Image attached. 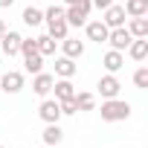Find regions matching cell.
Instances as JSON below:
<instances>
[{
    "label": "cell",
    "instance_id": "1",
    "mask_svg": "<svg viewBox=\"0 0 148 148\" xmlns=\"http://www.w3.org/2000/svg\"><path fill=\"white\" fill-rule=\"evenodd\" d=\"M99 113H102V122H125L131 116V102H125L119 96L116 99H105Z\"/></svg>",
    "mask_w": 148,
    "mask_h": 148
},
{
    "label": "cell",
    "instance_id": "2",
    "mask_svg": "<svg viewBox=\"0 0 148 148\" xmlns=\"http://www.w3.org/2000/svg\"><path fill=\"white\" fill-rule=\"evenodd\" d=\"M131 41H134V35L128 32V26H116V29L108 32V41L105 44H110V49H116V52H125Z\"/></svg>",
    "mask_w": 148,
    "mask_h": 148
},
{
    "label": "cell",
    "instance_id": "3",
    "mask_svg": "<svg viewBox=\"0 0 148 148\" xmlns=\"http://www.w3.org/2000/svg\"><path fill=\"white\" fill-rule=\"evenodd\" d=\"M21 41H23V35H21V32L6 29V32H3V38H0V49H3V55H6V58L18 55V52H21Z\"/></svg>",
    "mask_w": 148,
    "mask_h": 148
},
{
    "label": "cell",
    "instance_id": "4",
    "mask_svg": "<svg viewBox=\"0 0 148 148\" xmlns=\"http://www.w3.org/2000/svg\"><path fill=\"white\" fill-rule=\"evenodd\" d=\"M96 87H99V96H102V99H116V96H119V90H122V84H119V79L113 76V73L102 76Z\"/></svg>",
    "mask_w": 148,
    "mask_h": 148
},
{
    "label": "cell",
    "instance_id": "5",
    "mask_svg": "<svg viewBox=\"0 0 148 148\" xmlns=\"http://www.w3.org/2000/svg\"><path fill=\"white\" fill-rule=\"evenodd\" d=\"M125 9H122V3H110L108 9H105V18H102V23L108 26V29H116V26H125Z\"/></svg>",
    "mask_w": 148,
    "mask_h": 148
},
{
    "label": "cell",
    "instance_id": "6",
    "mask_svg": "<svg viewBox=\"0 0 148 148\" xmlns=\"http://www.w3.org/2000/svg\"><path fill=\"white\" fill-rule=\"evenodd\" d=\"M52 84H55V76L52 73H35V79H32V90L41 96V99H47L49 93H52Z\"/></svg>",
    "mask_w": 148,
    "mask_h": 148
},
{
    "label": "cell",
    "instance_id": "7",
    "mask_svg": "<svg viewBox=\"0 0 148 148\" xmlns=\"http://www.w3.org/2000/svg\"><path fill=\"white\" fill-rule=\"evenodd\" d=\"M0 90L3 93H21L23 90V73H18V70H9L3 79H0Z\"/></svg>",
    "mask_w": 148,
    "mask_h": 148
},
{
    "label": "cell",
    "instance_id": "8",
    "mask_svg": "<svg viewBox=\"0 0 148 148\" xmlns=\"http://www.w3.org/2000/svg\"><path fill=\"white\" fill-rule=\"evenodd\" d=\"M38 116L49 125V122H58L61 119V105H58V99H44L41 102V108H38Z\"/></svg>",
    "mask_w": 148,
    "mask_h": 148
},
{
    "label": "cell",
    "instance_id": "9",
    "mask_svg": "<svg viewBox=\"0 0 148 148\" xmlns=\"http://www.w3.org/2000/svg\"><path fill=\"white\" fill-rule=\"evenodd\" d=\"M87 9H82V6H64V21H67V26H84L87 23Z\"/></svg>",
    "mask_w": 148,
    "mask_h": 148
},
{
    "label": "cell",
    "instance_id": "10",
    "mask_svg": "<svg viewBox=\"0 0 148 148\" xmlns=\"http://www.w3.org/2000/svg\"><path fill=\"white\" fill-rule=\"evenodd\" d=\"M76 73H79V64L73 61V58H67V55L55 58V76L58 79H73Z\"/></svg>",
    "mask_w": 148,
    "mask_h": 148
},
{
    "label": "cell",
    "instance_id": "11",
    "mask_svg": "<svg viewBox=\"0 0 148 148\" xmlns=\"http://www.w3.org/2000/svg\"><path fill=\"white\" fill-rule=\"evenodd\" d=\"M61 44V49H64V55L67 58H73V61H76V58H82L84 55V41H79V38H64V41H58Z\"/></svg>",
    "mask_w": 148,
    "mask_h": 148
},
{
    "label": "cell",
    "instance_id": "12",
    "mask_svg": "<svg viewBox=\"0 0 148 148\" xmlns=\"http://www.w3.org/2000/svg\"><path fill=\"white\" fill-rule=\"evenodd\" d=\"M52 93H55V99H58V102H67V99L76 96V84H73L70 79H55Z\"/></svg>",
    "mask_w": 148,
    "mask_h": 148
},
{
    "label": "cell",
    "instance_id": "13",
    "mask_svg": "<svg viewBox=\"0 0 148 148\" xmlns=\"http://www.w3.org/2000/svg\"><path fill=\"white\" fill-rule=\"evenodd\" d=\"M102 64H105V70H108V73H113V76H116V73L125 67V52L108 49V52H105V58H102Z\"/></svg>",
    "mask_w": 148,
    "mask_h": 148
},
{
    "label": "cell",
    "instance_id": "14",
    "mask_svg": "<svg viewBox=\"0 0 148 148\" xmlns=\"http://www.w3.org/2000/svg\"><path fill=\"white\" fill-rule=\"evenodd\" d=\"M84 29H87V38H90V41H96V44H105V41H108V32H110L102 21H87V23H84Z\"/></svg>",
    "mask_w": 148,
    "mask_h": 148
},
{
    "label": "cell",
    "instance_id": "15",
    "mask_svg": "<svg viewBox=\"0 0 148 148\" xmlns=\"http://www.w3.org/2000/svg\"><path fill=\"white\" fill-rule=\"evenodd\" d=\"M128 55H131L134 61H145V58H148V38H134V41L128 44Z\"/></svg>",
    "mask_w": 148,
    "mask_h": 148
},
{
    "label": "cell",
    "instance_id": "16",
    "mask_svg": "<svg viewBox=\"0 0 148 148\" xmlns=\"http://www.w3.org/2000/svg\"><path fill=\"white\" fill-rule=\"evenodd\" d=\"M41 136H44V145H49V148H52V145H58V142L64 139V131H61V125H58V122H49V125L44 128V134H41Z\"/></svg>",
    "mask_w": 148,
    "mask_h": 148
},
{
    "label": "cell",
    "instance_id": "17",
    "mask_svg": "<svg viewBox=\"0 0 148 148\" xmlns=\"http://www.w3.org/2000/svg\"><path fill=\"white\" fill-rule=\"evenodd\" d=\"M122 9L128 18H142V15H148V0H125Z\"/></svg>",
    "mask_w": 148,
    "mask_h": 148
},
{
    "label": "cell",
    "instance_id": "18",
    "mask_svg": "<svg viewBox=\"0 0 148 148\" xmlns=\"http://www.w3.org/2000/svg\"><path fill=\"white\" fill-rule=\"evenodd\" d=\"M67 32H70V26H67V21H64V18H61V21H47V35H49V38L64 41V38H67Z\"/></svg>",
    "mask_w": 148,
    "mask_h": 148
},
{
    "label": "cell",
    "instance_id": "19",
    "mask_svg": "<svg viewBox=\"0 0 148 148\" xmlns=\"http://www.w3.org/2000/svg\"><path fill=\"white\" fill-rule=\"evenodd\" d=\"M21 21H23L26 26H32V29H35V26H41V23H44V12H41L38 6H26V9H23V15H21Z\"/></svg>",
    "mask_w": 148,
    "mask_h": 148
},
{
    "label": "cell",
    "instance_id": "20",
    "mask_svg": "<svg viewBox=\"0 0 148 148\" xmlns=\"http://www.w3.org/2000/svg\"><path fill=\"white\" fill-rule=\"evenodd\" d=\"M73 102H76V108L79 110H96V96L93 93H87V90H76V96H73Z\"/></svg>",
    "mask_w": 148,
    "mask_h": 148
},
{
    "label": "cell",
    "instance_id": "21",
    "mask_svg": "<svg viewBox=\"0 0 148 148\" xmlns=\"http://www.w3.org/2000/svg\"><path fill=\"white\" fill-rule=\"evenodd\" d=\"M23 67H26V73H32V76L41 73V70H44V55H41L38 49L29 52V55H23Z\"/></svg>",
    "mask_w": 148,
    "mask_h": 148
},
{
    "label": "cell",
    "instance_id": "22",
    "mask_svg": "<svg viewBox=\"0 0 148 148\" xmlns=\"http://www.w3.org/2000/svg\"><path fill=\"white\" fill-rule=\"evenodd\" d=\"M128 32H131L134 38H148V18H145V15H142V18H131Z\"/></svg>",
    "mask_w": 148,
    "mask_h": 148
},
{
    "label": "cell",
    "instance_id": "23",
    "mask_svg": "<svg viewBox=\"0 0 148 148\" xmlns=\"http://www.w3.org/2000/svg\"><path fill=\"white\" fill-rule=\"evenodd\" d=\"M35 44H38V52H41L44 58H47V55H55V44H58L55 38H49V35H38Z\"/></svg>",
    "mask_w": 148,
    "mask_h": 148
},
{
    "label": "cell",
    "instance_id": "24",
    "mask_svg": "<svg viewBox=\"0 0 148 148\" xmlns=\"http://www.w3.org/2000/svg\"><path fill=\"white\" fill-rule=\"evenodd\" d=\"M134 84H136L139 90H145V87H148V67H139V70L134 73Z\"/></svg>",
    "mask_w": 148,
    "mask_h": 148
},
{
    "label": "cell",
    "instance_id": "25",
    "mask_svg": "<svg viewBox=\"0 0 148 148\" xmlns=\"http://www.w3.org/2000/svg\"><path fill=\"white\" fill-rule=\"evenodd\" d=\"M61 18H64V6H55V3H52V6L44 12V23H47V21H61Z\"/></svg>",
    "mask_w": 148,
    "mask_h": 148
},
{
    "label": "cell",
    "instance_id": "26",
    "mask_svg": "<svg viewBox=\"0 0 148 148\" xmlns=\"http://www.w3.org/2000/svg\"><path fill=\"white\" fill-rule=\"evenodd\" d=\"M58 105H61V116H76V113H79V108H76V102H73V99L58 102Z\"/></svg>",
    "mask_w": 148,
    "mask_h": 148
},
{
    "label": "cell",
    "instance_id": "27",
    "mask_svg": "<svg viewBox=\"0 0 148 148\" xmlns=\"http://www.w3.org/2000/svg\"><path fill=\"white\" fill-rule=\"evenodd\" d=\"M64 3H67V6H82V9H87V12L93 9V3H90V0H64Z\"/></svg>",
    "mask_w": 148,
    "mask_h": 148
},
{
    "label": "cell",
    "instance_id": "28",
    "mask_svg": "<svg viewBox=\"0 0 148 148\" xmlns=\"http://www.w3.org/2000/svg\"><path fill=\"white\" fill-rule=\"evenodd\" d=\"M90 3H93L96 9H102V12H105V9H108L110 3H116V0H90Z\"/></svg>",
    "mask_w": 148,
    "mask_h": 148
},
{
    "label": "cell",
    "instance_id": "29",
    "mask_svg": "<svg viewBox=\"0 0 148 148\" xmlns=\"http://www.w3.org/2000/svg\"><path fill=\"white\" fill-rule=\"evenodd\" d=\"M12 3H15V0H0V9H9Z\"/></svg>",
    "mask_w": 148,
    "mask_h": 148
},
{
    "label": "cell",
    "instance_id": "30",
    "mask_svg": "<svg viewBox=\"0 0 148 148\" xmlns=\"http://www.w3.org/2000/svg\"><path fill=\"white\" fill-rule=\"evenodd\" d=\"M3 32H6V23H3V21H0V38H3Z\"/></svg>",
    "mask_w": 148,
    "mask_h": 148
},
{
    "label": "cell",
    "instance_id": "31",
    "mask_svg": "<svg viewBox=\"0 0 148 148\" xmlns=\"http://www.w3.org/2000/svg\"><path fill=\"white\" fill-rule=\"evenodd\" d=\"M41 148H49V145H41Z\"/></svg>",
    "mask_w": 148,
    "mask_h": 148
},
{
    "label": "cell",
    "instance_id": "32",
    "mask_svg": "<svg viewBox=\"0 0 148 148\" xmlns=\"http://www.w3.org/2000/svg\"><path fill=\"white\" fill-rule=\"evenodd\" d=\"M119 3H125V0H119Z\"/></svg>",
    "mask_w": 148,
    "mask_h": 148
},
{
    "label": "cell",
    "instance_id": "33",
    "mask_svg": "<svg viewBox=\"0 0 148 148\" xmlns=\"http://www.w3.org/2000/svg\"><path fill=\"white\" fill-rule=\"evenodd\" d=\"M0 148H6V145H0Z\"/></svg>",
    "mask_w": 148,
    "mask_h": 148
}]
</instances>
